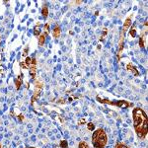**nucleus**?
I'll list each match as a JSON object with an SVG mask.
<instances>
[{"label":"nucleus","mask_w":148,"mask_h":148,"mask_svg":"<svg viewBox=\"0 0 148 148\" xmlns=\"http://www.w3.org/2000/svg\"><path fill=\"white\" fill-rule=\"evenodd\" d=\"M132 123L138 138L144 139L147 135V116L141 108L133 109Z\"/></svg>","instance_id":"nucleus-1"},{"label":"nucleus","mask_w":148,"mask_h":148,"mask_svg":"<svg viewBox=\"0 0 148 148\" xmlns=\"http://www.w3.org/2000/svg\"><path fill=\"white\" fill-rule=\"evenodd\" d=\"M108 143V136L105 130L97 128L92 134V144L94 148H105Z\"/></svg>","instance_id":"nucleus-2"},{"label":"nucleus","mask_w":148,"mask_h":148,"mask_svg":"<svg viewBox=\"0 0 148 148\" xmlns=\"http://www.w3.org/2000/svg\"><path fill=\"white\" fill-rule=\"evenodd\" d=\"M42 83L40 82L39 80H37L35 82L34 94H33V97H32V103L36 102L38 99H39L40 96V93H42Z\"/></svg>","instance_id":"nucleus-3"},{"label":"nucleus","mask_w":148,"mask_h":148,"mask_svg":"<svg viewBox=\"0 0 148 148\" xmlns=\"http://www.w3.org/2000/svg\"><path fill=\"white\" fill-rule=\"evenodd\" d=\"M28 70H29V72H30V75H31V77H32V79H35L36 75H37V61H36V58H34V57L32 58V63L29 66Z\"/></svg>","instance_id":"nucleus-4"},{"label":"nucleus","mask_w":148,"mask_h":148,"mask_svg":"<svg viewBox=\"0 0 148 148\" xmlns=\"http://www.w3.org/2000/svg\"><path fill=\"white\" fill-rule=\"evenodd\" d=\"M146 40H147V23H145V29L143 32H141V36H140V40H139L140 47L144 49L146 47Z\"/></svg>","instance_id":"nucleus-5"},{"label":"nucleus","mask_w":148,"mask_h":148,"mask_svg":"<svg viewBox=\"0 0 148 148\" xmlns=\"http://www.w3.org/2000/svg\"><path fill=\"white\" fill-rule=\"evenodd\" d=\"M132 17L133 15H130V17H127L125 19V23H123V32L125 33L126 31H128V29L130 28L131 24H132Z\"/></svg>","instance_id":"nucleus-6"},{"label":"nucleus","mask_w":148,"mask_h":148,"mask_svg":"<svg viewBox=\"0 0 148 148\" xmlns=\"http://www.w3.org/2000/svg\"><path fill=\"white\" fill-rule=\"evenodd\" d=\"M126 70L130 71V72H131V73L133 74V75H135V76L139 75V72L137 71V68L135 67V66L133 65V63H131V62L126 64Z\"/></svg>","instance_id":"nucleus-7"},{"label":"nucleus","mask_w":148,"mask_h":148,"mask_svg":"<svg viewBox=\"0 0 148 148\" xmlns=\"http://www.w3.org/2000/svg\"><path fill=\"white\" fill-rule=\"evenodd\" d=\"M61 35V30H60V27L59 26H54V28L52 29V37L56 38V39H59Z\"/></svg>","instance_id":"nucleus-8"},{"label":"nucleus","mask_w":148,"mask_h":148,"mask_svg":"<svg viewBox=\"0 0 148 148\" xmlns=\"http://www.w3.org/2000/svg\"><path fill=\"white\" fill-rule=\"evenodd\" d=\"M23 84V77H22V74H19L15 77V86H16V89L19 90L21 87V85Z\"/></svg>","instance_id":"nucleus-9"},{"label":"nucleus","mask_w":148,"mask_h":148,"mask_svg":"<svg viewBox=\"0 0 148 148\" xmlns=\"http://www.w3.org/2000/svg\"><path fill=\"white\" fill-rule=\"evenodd\" d=\"M42 25H40V23H37L36 24V26L34 27V32H33V34L36 37H39V36L42 34Z\"/></svg>","instance_id":"nucleus-10"},{"label":"nucleus","mask_w":148,"mask_h":148,"mask_svg":"<svg viewBox=\"0 0 148 148\" xmlns=\"http://www.w3.org/2000/svg\"><path fill=\"white\" fill-rule=\"evenodd\" d=\"M47 34H45V33H42V34H40L39 36V40H38V42H39V46H44L45 42H46V38H47Z\"/></svg>","instance_id":"nucleus-11"},{"label":"nucleus","mask_w":148,"mask_h":148,"mask_svg":"<svg viewBox=\"0 0 148 148\" xmlns=\"http://www.w3.org/2000/svg\"><path fill=\"white\" fill-rule=\"evenodd\" d=\"M42 17H44V18H47V16H49V9H47V6L42 7Z\"/></svg>","instance_id":"nucleus-12"},{"label":"nucleus","mask_w":148,"mask_h":148,"mask_svg":"<svg viewBox=\"0 0 148 148\" xmlns=\"http://www.w3.org/2000/svg\"><path fill=\"white\" fill-rule=\"evenodd\" d=\"M78 148H90V146L85 141H81L79 144H78Z\"/></svg>","instance_id":"nucleus-13"},{"label":"nucleus","mask_w":148,"mask_h":148,"mask_svg":"<svg viewBox=\"0 0 148 148\" xmlns=\"http://www.w3.org/2000/svg\"><path fill=\"white\" fill-rule=\"evenodd\" d=\"M114 148H130L127 145H125V143H121V142H118L116 144V147Z\"/></svg>","instance_id":"nucleus-14"},{"label":"nucleus","mask_w":148,"mask_h":148,"mask_svg":"<svg viewBox=\"0 0 148 148\" xmlns=\"http://www.w3.org/2000/svg\"><path fill=\"white\" fill-rule=\"evenodd\" d=\"M44 33L47 35H49V24H46V25L44 26Z\"/></svg>","instance_id":"nucleus-15"},{"label":"nucleus","mask_w":148,"mask_h":148,"mask_svg":"<svg viewBox=\"0 0 148 148\" xmlns=\"http://www.w3.org/2000/svg\"><path fill=\"white\" fill-rule=\"evenodd\" d=\"M130 35L132 38H134L135 36H136V31H135V28H134V27L131 28V30L130 31Z\"/></svg>","instance_id":"nucleus-16"},{"label":"nucleus","mask_w":148,"mask_h":148,"mask_svg":"<svg viewBox=\"0 0 148 148\" xmlns=\"http://www.w3.org/2000/svg\"><path fill=\"white\" fill-rule=\"evenodd\" d=\"M87 127H88V130H91V131H94L95 130V125H93L92 123H87Z\"/></svg>","instance_id":"nucleus-17"},{"label":"nucleus","mask_w":148,"mask_h":148,"mask_svg":"<svg viewBox=\"0 0 148 148\" xmlns=\"http://www.w3.org/2000/svg\"><path fill=\"white\" fill-rule=\"evenodd\" d=\"M60 147H62V148H67V142H66L65 140H61V142H60Z\"/></svg>","instance_id":"nucleus-18"},{"label":"nucleus","mask_w":148,"mask_h":148,"mask_svg":"<svg viewBox=\"0 0 148 148\" xmlns=\"http://www.w3.org/2000/svg\"><path fill=\"white\" fill-rule=\"evenodd\" d=\"M28 49H29V47H26L25 51H23V56H27V52H28Z\"/></svg>","instance_id":"nucleus-19"},{"label":"nucleus","mask_w":148,"mask_h":148,"mask_svg":"<svg viewBox=\"0 0 148 148\" xmlns=\"http://www.w3.org/2000/svg\"><path fill=\"white\" fill-rule=\"evenodd\" d=\"M86 123L85 119H81L80 121H79V125H81V123Z\"/></svg>","instance_id":"nucleus-20"},{"label":"nucleus","mask_w":148,"mask_h":148,"mask_svg":"<svg viewBox=\"0 0 148 148\" xmlns=\"http://www.w3.org/2000/svg\"><path fill=\"white\" fill-rule=\"evenodd\" d=\"M26 148H37V147H26Z\"/></svg>","instance_id":"nucleus-21"},{"label":"nucleus","mask_w":148,"mask_h":148,"mask_svg":"<svg viewBox=\"0 0 148 148\" xmlns=\"http://www.w3.org/2000/svg\"><path fill=\"white\" fill-rule=\"evenodd\" d=\"M0 148H1V144H0Z\"/></svg>","instance_id":"nucleus-22"}]
</instances>
